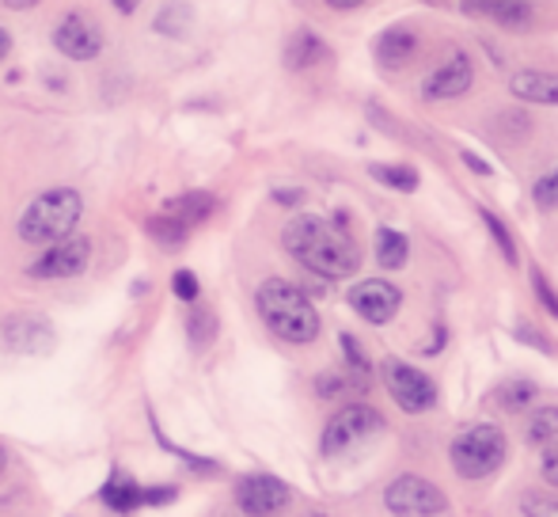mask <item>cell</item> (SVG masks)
Here are the masks:
<instances>
[{"label": "cell", "instance_id": "1", "mask_svg": "<svg viewBox=\"0 0 558 517\" xmlns=\"http://www.w3.org/2000/svg\"><path fill=\"white\" fill-rule=\"evenodd\" d=\"M281 244L304 270L319 274V278H350L361 266V252L353 237L345 232L342 221H331V217H293L281 232Z\"/></svg>", "mask_w": 558, "mask_h": 517}, {"label": "cell", "instance_id": "2", "mask_svg": "<svg viewBox=\"0 0 558 517\" xmlns=\"http://www.w3.org/2000/svg\"><path fill=\"white\" fill-rule=\"evenodd\" d=\"M258 316L270 327L278 339L293 342V347H304L319 335V312L316 304L304 297V289H296L293 281L286 278H270L258 286L255 293Z\"/></svg>", "mask_w": 558, "mask_h": 517}, {"label": "cell", "instance_id": "3", "mask_svg": "<svg viewBox=\"0 0 558 517\" xmlns=\"http://www.w3.org/2000/svg\"><path fill=\"white\" fill-rule=\"evenodd\" d=\"M84 214V202L69 187H53V191L38 194L20 217V240L23 244H58V240L73 237L76 221Z\"/></svg>", "mask_w": 558, "mask_h": 517}, {"label": "cell", "instance_id": "4", "mask_svg": "<svg viewBox=\"0 0 558 517\" xmlns=\"http://www.w3.org/2000/svg\"><path fill=\"white\" fill-rule=\"evenodd\" d=\"M214 209H217L214 194H206V191L179 194V199H171L160 214L148 217V232H153V240L160 248L179 252V248L186 244V237H191L202 221H209V217H214Z\"/></svg>", "mask_w": 558, "mask_h": 517}, {"label": "cell", "instance_id": "5", "mask_svg": "<svg viewBox=\"0 0 558 517\" xmlns=\"http://www.w3.org/2000/svg\"><path fill=\"white\" fill-rule=\"evenodd\" d=\"M452 468L463 476V480H483V476L498 472L506 465V434L490 422H478V426H468L460 437L452 442Z\"/></svg>", "mask_w": 558, "mask_h": 517}, {"label": "cell", "instance_id": "6", "mask_svg": "<svg viewBox=\"0 0 558 517\" xmlns=\"http://www.w3.org/2000/svg\"><path fill=\"white\" fill-rule=\"evenodd\" d=\"M376 434H384V414L368 404H350L324 426L319 449H324V457H342V453L373 442Z\"/></svg>", "mask_w": 558, "mask_h": 517}, {"label": "cell", "instance_id": "7", "mask_svg": "<svg viewBox=\"0 0 558 517\" xmlns=\"http://www.w3.org/2000/svg\"><path fill=\"white\" fill-rule=\"evenodd\" d=\"M384 503L396 517H441L448 510V498L437 483L422 480V476H399L391 488L384 491Z\"/></svg>", "mask_w": 558, "mask_h": 517}, {"label": "cell", "instance_id": "8", "mask_svg": "<svg viewBox=\"0 0 558 517\" xmlns=\"http://www.w3.org/2000/svg\"><path fill=\"white\" fill-rule=\"evenodd\" d=\"M384 385H388L391 399H396L407 414H422L437 404L434 377L414 370L411 362H399V358H388V362H384Z\"/></svg>", "mask_w": 558, "mask_h": 517}, {"label": "cell", "instance_id": "9", "mask_svg": "<svg viewBox=\"0 0 558 517\" xmlns=\"http://www.w3.org/2000/svg\"><path fill=\"white\" fill-rule=\"evenodd\" d=\"M235 503L247 517H274L293 503V491L278 476H243L235 483Z\"/></svg>", "mask_w": 558, "mask_h": 517}, {"label": "cell", "instance_id": "10", "mask_svg": "<svg viewBox=\"0 0 558 517\" xmlns=\"http://www.w3.org/2000/svg\"><path fill=\"white\" fill-rule=\"evenodd\" d=\"M475 84V65L463 50H452L441 65L429 69V76L422 81V99L441 104V99H460L468 96V88Z\"/></svg>", "mask_w": 558, "mask_h": 517}, {"label": "cell", "instance_id": "11", "mask_svg": "<svg viewBox=\"0 0 558 517\" xmlns=\"http://www.w3.org/2000/svg\"><path fill=\"white\" fill-rule=\"evenodd\" d=\"M92 258V240L88 237H65L58 244H50V252L43 258L27 266L31 278H43V281H53V278H76V274L88 266Z\"/></svg>", "mask_w": 558, "mask_h": 517}, {"label": "cell", "instance_id": "12", "mask_svg": "<svg viewBox=\"0 0 558 517\" xmlns=\"http://www.w3.org/2000/svg\"><path fill=\"white\" fill-rule=\"evenodd\" d=\"M399 304H403V293L384 278H365L350 289V309L357 312L365 324H376V327L391 324Z\"/></svg>", "mask_w": 558, "mask_h": 517}, {"label": "cell", "instance_id": "13", "mask_svg": "<svg viewBox=\"0 0 558 517\" xmlns=\"http://www.w3.org/2000/svg\"><path fill=\"white\" fill-rule=\"evenodd\" d=\"M53 46L73 61H92L104 50V31L99 23H92L84 12H69L65 20L53 27Z\"/></svg>", "mask_w": 558, "mask_h": 517}, {"label": "cell", "instance_id": "14", "mask_svg": "<svg viewBox=\"0 0 558 517\" xmlns=\"http://www.w3.org/2000/svg\"><path fill=\"white\" fill-rule=\"evenodd\" d=\"M0 339L12 354H46L53 347V327L46 324L43 316H8L4 327H0Z\"/></svg>", "mask_w": 558, "mask_h": 517}, {"label": "cell", "instance_id": "15", "mask_svg": "<svg viewBox=\"0 0 558 517\" xmlns=\"http://www.w3.org/2000/svg\"><path fill=\"white\" fill-rule=\"evenodd\" d=\"M460 12L490 20L509 31H524L536 23V8H532L529 0H460Z\"/></svg>", "mask_w": 558, "mask_h": 517}, {"label": "cell", "instance_id": "16", "mask_svg": "<svg viewBox=\"0 0 558 517\" xmlns=\"http://www.w3.org/2000/svg\"><path fill=\"white\" fill-rule=\"evenodd\" d=\"M521 104H536V107H558V73H544V69H521L509 81Z\"/></svg>", "mask_w": 558, "mask_h": 517}, {"label": "cell", "instance_id": "17", "mask_svg": "<svg viewBox=\"0 0 558 517\" xmlns=\"http://www.w3.org/2000/svg\"><path fill=\"white\" fill-rule=\"evenodd\" d=\"M414 53H418V31L403 27V23L380 31V38H376V61L384 69H403Z\"/></svg>", "mask_w": 558, "mask_h": 517}, {"label": "cell", "instance_id": "18", "mask_svg": "<svg viewBox=\"0 0 558 517\" xmlns=\"http://www.w3.org/2000/svg\"><path fill=\"white\" fill-rule=\"evenodd\" d=\"M99 498H104V506H111L114 514H130L137 510V506H145V488H141L133 476L125 472H111V480L104 483V491H99Z\"/></svg>", "mask_w": 558, "mask_h": 517}, {"label": "cell", "instance_id": "19", "mask_svg": "<svg viewBox=\"0 0 558 517\" xmlns=\"http://www.w3.org/2000/svg\"><path fill=\"white\" fill-rule=\"evenodd\" d=\"M327 53L331 50L324 46V38L312 35V31H296L286 46V65L289 69H312V65H319V61H327Z\"/></svg>", "mask_w": 558, "mask_h": 517}, {"label": "cell", "instance_id": "20", "mask_svg": "<svg viewBox=\"0 0 558 517\" xmlns=\"http://www.w3.org/2000/svg\"><path fill=\"white\" fill-rule=\"evenodd\" d=\"M407 258H411V240H407L403 232L376 229V263H380L384 270H399V266H407Z\"/></svg>", "mask_w": 558, "mask_h": 517}, {"label": "cell", "instance_id": "21", "mask_svg": "<svg viewBox=\"0 0 558 517\" xmlns=\"http://www.w3.org/2000/svg\"><path fill=\"white\" fill-rule=\"evenodd\" d=\"M368 176L399 194L418 191V171H414L411 164H368Z\"/></svg>", "mask_w": 558, "mask_h": 517}, {"label": "cell", "instance_id": "22", "mask_svg": "<svg viewBox=\"0 0 558 517\" xmlns=\"http://www.w3.org/2000/svg\"><path fill=\"white\" fill-rule=\"evenodd\" d=\"M539 388L532 385V381H509V385L498 388V404L506 407V411H524L529 404H536Z\"/></svg>", "mask_w": 558, "mask_h": 517}, {"label": "cell", "instance_id": "23", "mask_svg": "<svg viewBox=\"0 0 558 517\" xmlns=\"http://www.w3.org/2000/svg\"><path fill=\"white\" fill-rule=\"evenodd\" d=\"M186 335H191L194 347H206L217 335V316L209 309H202V304H194L191 316H186Z\"/></svg>", "mask_w": 558, "mask_h": 517}, {"label": "cell", "instance_id": "24", "mask_svg": "<svg viewBox=\"0 0 558 517\" xmlns=\"http://www.w3.org/2000/svg\"><path fill=\"white\" fill-rule=\"evenodd\" d=\"M555 434H558V407H539L529 422V442L544 445V442H551Z\"/></svg>", "mask_w": 558, "mask_h": 517}, {"label": "cell", "instance_id": "25", "mask_svg": "<svg viewBox=\"0 0 558 517\" xmlns=\"http://www.w3.org/2000/svg\"><path fill=\"white\" fill-rule=\"evenodd\" d=\"M483 221H486V229H490V237H494V244H498V252L506 255L509 266H513L517 263V244H513V237H509V229L498 221V217L490 214V209H483Z\"/></svg>", "mask_w": 558, "mask_h": 517}, {"label": "cell", "instance_id": "26", "mask_svg": "<svg viewBox=\"0 0 558 517\" xmlns=\"http://www.w3.org/2000/svg\"><path fill=\"white\" fill-rule=\"evenodd\" d=\"M524 517H558V495H544V491H529L521 498Z\"/></svg>", "mask_w": 558, "mask_h": 517}, {"label": "cell", "instance_id": "27", "mask_svg": "<svg viewBox=\"0 0 558 517\" xmlns=\"http://www.w3.org/2000/svg\"><path fill=\"white\" fill-rule=\"evenodd\" d=\"M532 199H536L539 209H558V168H551L547 176L536 179V187H532Z\"/></svg>", "mask_w": 558, "mask_h": 517}, {"label": "cell", "instance_id": "28", "mask_svg": "<svg viewBox=\"0 0 558 517\" xmlns=\"http://www.w3.org/2000/svg\"><path fill=\"white\" fill-rule=\"evenodd\" d=\"M342 350H345L350 370L357 373V381H365L368 377V358H365V350H361V342L353 339V335H342Z\"/></svg>", "mask_w": 558, "mask_h": 517}, {"label": "cell", "instance_id": "29", "mask_svg": "<svg viewBox=\"0 0 558 517\" xmlns=\"http://www.w3.org/2000/svg\"><path fill=\"white\" fill-rule=\"evenodd\" d=\"M316 388L324 399H335V396H345V392L353 388V377H345V373H327V377L316 381Z\"/></svg>", "mask_w": 558, "mask_h": 517}, {"label": "cell", "instance_id": "30", "mask_svg": "<svg viewBox=\"0 0 558 517\" xmlns=\"http://www.w3.org/2000/svg\"><path fill=\"white\" fill-rule=\"evenodd\" d=\"M171 289H175L179 301H186V304L198 301V278H194L191 270H175V278H171Z\"/></svg>", "mask_w": 558, "mask_h": 517}, {"label": "cell", "instance_id": "31", "mask_svg": "<svg viewBox=\"0 0 558 517\" xmlns=\"http://www.w3.org/2000/svg\"><path fill=\"white\" fill-rule=\"evenodd\" d=\"M532 286H536V293H539V301L547 304V312L558 320V293L551 289V281H547V274L544 270H532Z\"/></svg>", "mask_w": 558, "mask_h": 517}, {"label": "cell", "instance_id": "32", "mask_svg": "<svg viewBox=\"0 0 558 517\" xmlns=\"http://www.w3.org/2000/svg\"><path fill=\"white\" fill-rule=\"evenodd\" d=\"M544 480L558 488V445H547L544 449Z\"/></svg>", "mask_w": 558, "mask_h": 517}, {"label": "cell", "instance_id": "33", "mask_svg": "<svg viewBox=\"0 0 558 517\" xmlns=\"http://www.w3.org/2000/svg\"><path fill=\"white\" fill-rule=\"evenodd\" d=\"M175 498V488H145V506H163Z\"/></svg>", "mask_w": 558, "mask_h": 517}, {"label": "cell", "instance_id": "34", "mask_svg": "<svg viewBox=\"0 0 558 517\" xmlns=\"http://www.w3.org/2000/svg\"><path fill=\"white\" fill-rule=\"evenodd\" d=\"M463 164H468L471 171H478V176H490V164H486V160H478L475 153H463Z\"/></svg>", "mask_w": 558, "mask_h": 517}, {"label": "cell", "instance_id": "35", "mask_svg": "<svg viewBox=\"0 0 558 517\" xmlns=\"http://www.w3.org/2000/svg\"><path fill=\"white\" fill-rule=\"evenodd\" d=\"M137 4H141V0H114V8H118V12H125V15L137 12Z\"/></svg>", "mask_w": 558, "mask_h": 517}, {"label": "cell", "instance_id": "36", "mask_svg": "<svg viewBox=\"0 0 558 517\" xmlns=\"http://www.w3.org/2000/svg\"><path fill=\"white\" fill-rule=\"evenodd\" d=\"M331 8H338V12H345V8H357V4H365V0H327Z\"/></svg>", "mask_w": 558, "mask_h": 517}, {"label": "cell", "instance_id": "37", "mask_svg": "<svg viewBox=\"0 0 558 517\" xmlns=\"http://www.w3.org/2000/svg\"><path fill=\"white\" fill-rule=\"evenodd\" d=\"M8 50H12V38H8V31H0V61L8 58Z\"/></svg>", "mask_w": 558, "mask_h": 517}, {"label": "cell", "instance_id": "38", "mask_svg": "<svg viewBox=\"0 0 558 517\" xmlns=\"http://www.w3.org/2000/svg\"><path fill=\"white\" fill-rule=\"evenodd\" d=\"M8 8H15V12H23V8H31V4H38V0H4Z\"/></svg>", "mask_w": 558, "mask_h": 517}, {"label": "cell", "instance_id": "39", "mask_svg": "<svg viewBox=\"0 0 558 517\" xmlns=\"http://www.w3.org/2000/svg\"><path fill=\"white\" fill-rule=\"evenodd\" d=\"M4 465H8V453H4V449H0V472H4Z\"/></svg>", "mask_w": 558, "mask_h": 517}, {"label": "cell", "instance_id": "40", "mask_svg": "<svg viewBox=\"0 0 558 517\" xmlns=\"http://www.w3.org/2000/svg\"><path fill=\"white\" fill-rule=\"evenodd\" d=\"M312 517H324V514H312Z\"/></svg>", "mask_w": 558, "mask_h": 517}]
</instances>
